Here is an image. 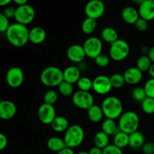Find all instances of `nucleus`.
I'll list each match as a JSON object with an SVG mask.
<instances>
[{"label": "nucleus", "mask_w": 154, "mask_h": 154, "mask_svg": "<svg viewBox=\"0 0 154 154\" xmlns=\"http://www.w3.org/2000/svg\"><path fill=\"white\" fill-rule=\"evenodd\" d=\"M5 35L8 42L16 48H22L29 42V29L26 26L18 23L11 24Z\"/></svg>", "instance_id": "obj_1"}, {"label": "nucleus", "mask_w": 154, "mask_h": 154, "mask_svg": "<svg viewBox=\"0 0 154 154\" xmlns=\"http://www.w3.org/2000/svg\"><path fill=\"white\" fill-rule=\"evenodd\" d=\"M102 109L104 116L108 119H119L123 114V105L119 98L110 96L105 98L102 102Z\"/></svg>", "instance_id": "obj_2"}, {"label": "nucleus", "mask_w": 154, "mask_h": 154, "mask_svg": "<svg viewBox=\"0 0 154 154\" xmlns=\"http://www.w3.org/2000/svg\"><path fill=\"white\" fill-rule=\"evenodd\" d=\"M40 80L42 84L46 87H58L64 81L63 71L57 66H48L41 73Z\"/></svg>", "instance_id": "obj_3"}, {"label": "nucleus", "mask_w": 154, "mask_h": 154, "mask_svg": "<svg viewBox=\"0 0 154 154\" xmlns=\"http://www.w3.org/2000/svg\"><path fill=\"white\" fill-rule=\"evenodd\" d=\"M139 124V116L135 111H132L123 113L118 120L119 129L128 135L138 131Z\"/></svg>", "instance_id": "obj_4"}, {"label": "nucleus", "mask_w": 154, "mask_h": 154, "mask_svg": "<svg viewBox=\"0 0 154 154\" xmlns=\"http://www.w3.org/2000/svg\"><path fill=\"white\" fill-rule=\"evenodd\" d=\"M63 139L67 147L73 149L79 147L84 140V129L80 125H72L65 132Z\"/></svg>", "instance_id": "obj_5"}, {"label": "nucleus", "mask_w": 154, "mask_h": 154, "mask_svg": "<svg viewBox=\"0 0 154 154\" xmlns=\"http://www.w3.org/2000/svg\"><path fill=\"white\" fill-rule=\"evenodd\" d=\"M130 46L126 41L118 39L111 44L109 49V57L115 62H121L129 56Z\"/></svg>", "instance_id": "obj_6"}, {"label": "nucleus", "mask_w": 154, "mask_h": 154, "mask_svg": "<svg viewBox=\"0 0 154 154\" xmlns=\"http://www.w3.org/2000/svg\"><path fill=\"white\" fill-rule=\"evenodd\" d=\"M35 17V10L31 5H24L16 8L14 19L16 23L27 26L31 23Z\"/></svg>", "instance_id": "obj_7"}, {"label": "nucleus", "mask_w": 154, "mask_h": 154, "mask_svg": "<svg viewBox=\"0 0 154 154\" xmlns=\"http://www.w3.org/2000/svg\"><path fill=\"white\" fill-rule=\"evenodd\" d=\"M83 48L85 51L86 56L89 58L95 60L100 54H102L103 44L101 39L97 37H89L84 41Z\"/></svg>", "instance_id": "obj_8"}, {"label": "nucleus", "mask_w": 154, "mask_h": 154, "mask_svg": "<svg viewBox=\"0 0 154 154\" xmlns=\"http://www.w3.org/2000/svg\"><path fill=\"white\" fill-rule=\"evenodd\" d=\"M72 102L77 108L88 111L94 105V98L90 92L78 90L72 95Z\"/></svg>", "instance_id": "obj_9"}, {"label": "nucleus", "mask_w": 154, "mask_h": 154, "mask_svg": "<svg viewBox=\"0 0 154 154\" xmlns=\"http://www.w3.org/2000/svg\"><path fill=\"white\" fill-rule=\"evenodd\" d=\"M105 11V5L101 0H91L88 2L84 8L87 17L97 20L103 16Z\"/></svg>", "instance_id": "obj_10"}, {"label": "nucleus", "mask_w": 154, "mask_h": 154, "mask_svg": "<svg viewBox=\"0 0 154 154\" xmlns=\"http://www.w3.org/2000/svg\"><path fill=\"white\" fill-rule=\"evenodd\" d=\"M6 82L11 88H18L24 81V73L23 69L18 66H14L8 69L6 73Z\"/></svg>", "instance_id": "obj_11"}, {"label": "nucleus", "mask_w": 154, "mask_h": 154, "mask_svg": "<svg viewBox=\"0 0 154 154\" xmlns=\"http://www.w3.org/2000/svg\"><path fill=\"white\" fill-rule=\"evenodd\" d=\"M110 77L106 75H98L93 80V90L99 95H107L112 89Z\"/></svg>", "instance_id": "obj_12"}, {"label": "nucleus", "mask_w": 154, "mask_h": 154, "mask_svg": "<svg viewBox=\"0 0 154 154\" xmlns=\"http://www.w3.org/2000/svg\"><path fill=\"white\" fill-rule=\"evenodd\" d=\"M38 117L41 123L45 125H51L57 117L55 108L54 105L43 103L38 110Z\"/></svg>", "instance_id": "obj_13"}, {"label": "nucleus", "mask_w": 154, "mask_h": 154, "mask_svg": "<svg viewBox=\"0 0 154 154\" xmlns=\"http://www.w3.org/2000/svg\"><path fill=\"white\" fill-rule=\"evenodd\" d=\"M68 59L71 62L75 63H82L86 58V54L84 51L83 45H72L68 48L67 52H66Z\"/></svg>", "instance_id": "obj_14"}, {"label": "nucleus", "mask_w": 154, "mask_h": 154, "mask_svg": "<svg viewBox=\"0 0 154 154\" xmlns=\"http://www.w3.org/2000/svg\"><path fill=\"white\" fill-rule=\"evenodd\" d=\"M15 103L10 100H3L0 102V118L8 120L13 118L17 113Z\"/></svg>", "instance_id": "obj_15"}, {"label": "nucleus", "mask_w": 154, "mask_h": 154, "mask_svg": "<svg viewBox=\"0 0 154 154\" xmlns=\"http://www.w3.org/2000/svg\"><path fill=\"white\" fill-rule=\"evenodd\" d=\"M138 13L140 17L147 21L154 19V1L153 0H144L138 6Z\"/></svg>", "instance_id": "obj_16"}, {"label": "nucleus", "mask_w": 154, "mask_h": 154, "mask_svg": "<svg viewBox=\"0 0 154 154\" xmlns=\"http://www.w3.org/2000/svg\"><path fill=\"white\" fill-rule=\"evenodd\" d=\"M123 77L126 84L129 85H135L141 81L143 78V72L140 71L138 68L130 67L125 70Z\"/></svg>", "instance_id": "obj_17"}, {"label": "nucleus", "mask_w": 154, "mask_h": 154, "mask_svg": "<svg viewBox=\"0 0 154 154\" xmlns=\"http://www.w3.org/2000/svg\"><path fill=\"white\" fill-rule=\"evenodd\" d=\"M81 78V69L75 66H68L63 71L64 81H66L71 84H77Z\"/></svg>", "instance_id": "obj_18"}, {"label": "nucleus", "mask_w": 154, "mask_h": 154, "mask_svg": "<svg viewBox=\"0 0 154 154\" xmlns=\"http://www.w3.org/2000/svg\"><path fill=\"white\" fill-rule=\"evenodd\" d=\"M46 37V31L42 27L35 26L29 30V42L33 45H41L45 42Z\"/></svg>", "instance_id": "obj_19"}, {"label": "nucleus", "mask_w": 154, "mask_h": 154, "mask_svg": "<svg viewBox=\"0 0 154 154\" xmlns=\"http://www.w3.org/2000/svg\"><path fill=\"white\" fill-rule=\"evenodd\" d=\"M122 18L128 24H135L140 18L138 11L132 6H126L122 11Z\"/></svg>", "instance_id": "obj_20"}, {"label": "nucleus", "mask_w": 154, "mask_h": 154, "mask_svg": "<svg viewBox=\"0 0 154 154\" xmlns=\"http://www.w3.org/2000/svg\"><path fill=\"white\" fill-rule=\"evenodd\" d=\"M145 143V137L142 132H139L138 130L129 135V147L132 149L134 150L141 149Z\"/></svg>", "instance_id": "obj_21"}, {"label": "nucleus", "mask_w": 154, "mask_h": 154, "mask_svg": "<svg viewBox=\"0 0 154 154\" xmlns=\"http://www.w3.org/2000/svg\"><path fill=\"white\" fill-rule=\"evenodd\" d=\"M51 126L53 130L57 132H66V131L70 126L68 119L63 116H57Z\"/></svg>", "instance_id": "obj_22"}, {"label": "nucleus", "mask_w": 154, "mask_h": 154, "mask_svg": "<svg viewBox=\"0 0 154 154\" xmlns=\"http://www.w3.org/2000/svg\"><path fill=\"white\" fill-rule=\"evenodd\" d=\"M87 117H88L89 120L93 123H97L102 121L103 117H105L102 107L96 105H93L87 111Z\"/></svg>", "instance_id": "obj_23"}, {"label": "nucleus", "mask_w": 154, "mask_h": 154, "mask_svg": "<svg viewBox=\"0 0 154 154\" xmlns=\"http://www.w3.org/2000/svg\"><path fill=\"white\" fill-rule=\"evenodd\" d=\"M47 147L50 150L53 152L58 153L60 150L66 147L64 139L59 138V137H51L47 141Z\"/></svg>", "instance_id": "obj_24"}, {"label": "nucleus", "mask_w": 154, "mask_h": 154, "mask_svg": "<svg viewBox=\"0 0 154 154\" xmlns=\"http://www.w3.org/2000/svg\"><path fill=\"white\" fill-rule=\"evenodd\" d=\"M102 131L108 135H114L120 131L118 124L114 120L106 118L102 123Z\"/></svg>", "instance_id": "obj_25"}, {"label": "nucleus", "mask_w": 154, "mask_h": 154, "mask_svg": "<svg viewBox=\"0 0 154 154\" xmlns=\"http://www.w3.org/2000/svg\"><path fill=\"white\" fill-rule=\"evenodd\" d=\"M101 38L102 40L108 43L112 44L118 40V33L115 29L112 27H105L101 32Z\"/></svg>", "instance_id": "obj_26"}, {"label": "nucleus", "mask_w": 154, "mask_h": 154, "mask_svg": "<svg viewBox=\"0 0 154 154\" xmlns=\"http://www.w3.org/2000/svg\"><path fill=\"white\" fill-rule=\"evenodd\" d=\"M93 143L95 147L104 150L105 147L109 145V135L105 134L102 131H99L95 134L93 137Z\"/></svg>", "instance_id": "obj_27"}, {"label": "nucleus", "mask_w": 154, "mask_h": 154, "mask_svg": "<svg viewBox=\"0 0 154 154\" xmlns=\"http://www.w3.org/2000/svg\"><path fill=\"white\" fill-rule=\"evenodd\" d=\"M114 144L120 149H123L129 146V135L125 132L119 131L114 136Z\"/></svg>", "instance_id": "obj_28"}, {"label": "nucleus", "mask_w": 154, "mask_h": 154, "mask_svg": "<svg viewBox=\"0 0 154 154\" xmlns=\"http://www.w3.org/2000/svg\"><path fill=\"white\" fill-rule=\"evenodd\" d=\"M97 27L96 20L87 17L84 20L81 24V30L86 35H91L96 31Z\"/></svg>", "instance_id": "obj_29"}, {"label": "nucleus", "mask_w": 154, "mask_h": 154, "mask_svg": "<svg viewBox=\"0 0 154 154\" xmlns=\"http://www.w3.org/2000/svg\"><path fill=\"white\" fill-rule=\"evenodd\" d=\"M152 64L153 63L149 58L148 55H141L136 61V67L142 72H148Z\"/></svg>", "instance_id": "obj_30"}, {"label": "nucleus", "mask_w": 154, "mask_h": 154, "mask_svg": "<svg viewBox=\"0 0 154 154\" xmlns=\"http://www.w3.org/2000/svg\"><path fill=\"white\" fill-rule=\"evenodd\" d=\"M77 86L79 90L90 92L93 89V81L88 77H81L77 83Z\"/></svg>", "instance_id": "obj_31"}, {"label": "nucleus", "mask_w": 154, "mask_h": 154, "mask_svg": "<svg viewBox=\"0 0 154 154\" xmlns=\"http://www.w3.org/2000/svg\"><path fill=\"white\" fill-rule=\"evenodd\" d=\"M110 80H111V83L113 88H121L126 84V81H125L123 75H121V74L119 73L113 74L110 77Z\"/></svg>", "instance_id": "obj_32"}, {"label": "nucleus", "mask_w": 154, "mask_h": 154, "mask_svg": "<svg viewBox=\"0 0 154 154\" xmlns=\"http://www.w3.org/2000/svg\"><path fill=\"white\" fill-rule=\"evenodd\" d=\"M58 90L60 94L63 96H71L74 94L73 84H71L63 81L59 85Z\"/></svg>", "instance_id": "obj_33"}, {"label": "nucleus", "mask_w": 154, "mask_h": 154, "mask_svg": "<svg viewBox=\"0 0 154 154\" xmlns=\"http://www.w3.org/2000/svg\"><path fill=\"white\" fill-rule=\"evenodd\" d=\"M141 109L145 114H154V99L147 97L141 103Z\"/></svg>", "instance_id": "obj_34"}, {"label": "nucleus", "mask_w": 154, "mask_h": 154, "mask_svg": "<svg viewBox=\"0 0 154 154\" xmlns=\"http://www.w3.org/2000/svg\"><path fill=\"white\" fill-rule=\"evenodd\" d=\"M57 100H58V94L54 90H48L44 95V103L54 105L57 103Z\"/></svg>", "instance_id": "obj_35"}, {"label": "nucleus", "mask_w": 154, "mask_h": 154, "mask_svg": "<svg viewBox=\"0 0 154 154\" xmlns=\"http://www.w3.org/2000/svg\"><path fill=\"white\" fill-rule=\"evenodd\" d=\"M132 95L133 99L136 102H139L141 103L147 97L144 88L141 87H137L134 88L133 90H132Z\"/></svg>", "instance_id": "obj_36"}, {"label": "nucleus", "mask_w": 154, "mask_h": 154, "mask_svg": "<svg viewBox=\"0 0 154 154\" xmlns=\"http://www.w3.org/2000/svg\"><path fill=\"white\" fill-rule=\"evenodd\" d=\"M110 57H108L106 54H102L95 59V63L100 68H105L109 65L110 63Z\"/></svg>", "instance_id": "obj_37"}, {"label": "nucleus", "mask_w": 154, "mask_h": 154, "mask_svg": "<svg viewBox=\"0 0 154 154\" xmlns=\"http://www.w3.org/2000/svg\"><path fill=\"white\" fill-rule=\"evenodd\" d=\"M144 90L147 97L154 99V78H150L144 84Z\"/></svg>", "instance_id": "obj_38"}, {"label": "nucleus", "mask_w": 154, "mask_h": 154, "mask_svg": "<svg viewBox=\"0 0 154 154\" xmlns=\"http://www.w3.org/2000/svg\"><path fill=\"white\" fill-rule=\"evenodd\" d=\"M10 26L11 24L8 18L6 17L2 13L0 14V32L2 33L6 32Z\"/></svg>", "instance_id": "obj_39"}, {"label": "nucleus", "mask_w": 154, "mask_h": 154, "mask_svg": "<svg viewBox=\"0 0 154 154\" xmlns=\"http://www.w3.org/2000/svg\"><path fill=\"white\" fill-rule=\"evenodd\" d=\"M136 29L139 32H145L148 29V21L140 17L135 24Z\"/></svg>", "instance_id": "obj_40"}, {"label": "nucleus", "mask_w": 154, "mask_h": 154, "mask_svg": "<svg viewBox=\"0 0 154 154\" xmlns=\"http://www.w3.org/2000/svg\"><path fill=\"white\" fill-rule=\"evenodd\" d=\"M103 154H123V153L122 149L119 148L113 144H109L108 147L104 149Z\"/></svg>", "instance_id": "obj_41"}, {"label": "nucleus", "mask_w": 154, "mask_h": 154, "mask_svg": "<svg viewBox=\"0 0 154 154\" xmlns=\"http://www.w3.org/2000/svg\"><path fill=\"white\" fill-rule=\"evenodd\" d=\"M141 150L144 154H153L154 142H146L141 148Z\"/></svg>", "instance_id": "obj_42"}, {"label": "nucleus", "mask_w": 154, "mask_h": 154, "mask_svg": "<svg viewBox=\"0 0 154 154\" xmlns=\"http://www.w3.org/2000/svg\"><path fill=\"white\" fill-rule=\"evenodd\" d=\"M15 11H16V8H14L12 7V6H8V7L5 8L2 14L6 17L10 19V18L12 17L14 18Z\"/></svg>", "instance_id": "obj_43"}, {"label": "nucleus", "mask_w": 154, "mask_h": 154, "mask_svg": "<svg viewBox=\"0 0 154 154\" xmlns=\"http://www.w3.org/2000/svg\"><path fill=\"white\" fill-rule=\"evenodd\" d=\"M8 145V138L5 134L0 133V150H3Z\"/></svg>", "instance_id": "obj_44"}, {"label": "nucleus", "mask_w": 154, "mask_h": 154, "mask_svg": "<svg viewBox=\"0 0 154 154\" xmlns=\"http://www.w3.org/2000/svg\"><path fill=\"white\" fill-rule=\"evenodd\" d=\"M89 154H103V150L97 147H93L90 149Z\"/></svg>", "instance_id": "obj_45"}, {"label": "nucleus", "mask_w": 154, "mask_h": 154, "mask_svg": "<svg viewBox=\"0 0 154 154\" xmlns=\"http://www.w3.org/2000/svg\"><path fill=\"white\" fill-rule=\"evenodd\" d=\"M57 154H75L74 152L73 149L69 148V147H65L64 149H63L62 150H60V152H58Z\"/></svg>", "instance_id": "obj_46"}, {"label": "nucleus", "mask_w": 154, "mask_h": 154, "mask_svg": "<svg viewBox=\"0 0 154 154\" xmlns=\"http://www.w3.org/2000/svg\"><path fill=\"white\" fill-rule=\"evenodd\" d=\"M14 2L17 6H22L24 5L28 4V1L27 0H14Z\"/></svg>", "instance_id": "obj_47"}, {"label": "nucleus", "mask_w": 154, "mask_h": 154, "mask_svg": "<svg viewBox=\"0 0 154 154\" xmlns=\"http://www.w3.org/2000/svg\"><path fill=\"white\" fill-rule=\"evenodd\" d=\"M150 48H148L147 46H143L141 49V53H142V55H148L149 52H150Z\"/></svg>", "instance_id": "obj_48"}, {"label": "nucleus", "mask_w": 154, "mask_h": 154, "mask_svg": "<svg viewBox=\"0 0 154 154\" xmlns=\"http://www.w3.org/2000/svg\"><path fill=\"white\" fill-rule=\"evenodd\" d=\"M148 57L150 59L152 63H154V46L150 48V52H149V54H148Z\"/></svg>", "instance_id": "obj_49"}, {"label": "nucleus", "mask_w": 154, "mask_h": 154, "mask_svg": "<svg viewBox=\"0 0 154 154\" xmlns=\"http://www.w3.org/2000/svg\"><path fill=\"white\" fill-rule=\"evenodd\" d=\"M12 2V1L11 0H2V1L0 2V5L2 6V7H8L9 4Z\"/></svg>", "instance_id": "obj_50"}, {"label": "nucleus", "mask_w": 154, "mask_h": 154, "mask_svg": "<svg viewBox=\"0 0 154 154\" xmlns=\"http://www.w3.org/2000/svg\"><path fill=\"white\" fill-rule=\"evenodd\" d=\"M148 73L149 75H150V77H151V78H154V63L152 64L151 67H150V69H149Z\"/></svg>", "instance_id": "obj_51"}, {"label": "nucleus", "mask_w": 154, "mask_h": 154, "mask_svg": "<svg viewBox=\"0 0 154 154\" xmlns=\"http://www.w3.org/2000/svg\"><path fill=\"white\" fill-rule=\"evenodd\" d=\"M143 1H144V0H135V1H134V2H135V4L138 5V6H139L140 5H141V3L143 2Z\"/></svg>", "instance_id": "obj_52"}, {"label": "nucleus", "mask_w": 154, "mask_h": 154, "mask_svg": "<svg viewBox=\"0 0 154 154\" xmlns=\"http://www.w3.org/2000/svg\"><path fill=\"white\" fill-rule=\"evenodd\" d=\"M78 154H89V152L84 151H84H80Z\"/></svg>", "instance_id": "obj_53"}, {"label": "nucleus", "mask_w": 154, "mask_h": 154, "mask_svg": "<svg viewBox=\"0 0 154 154\" xmlns=\"http://www.w3.org/2000/svg\"><path fill=\"white\" fill-rule=\"evenodd\" d=\"M153 154H154V153H153Z\"/></svg>", "instance_id": "obj_54"}]
</instances>
